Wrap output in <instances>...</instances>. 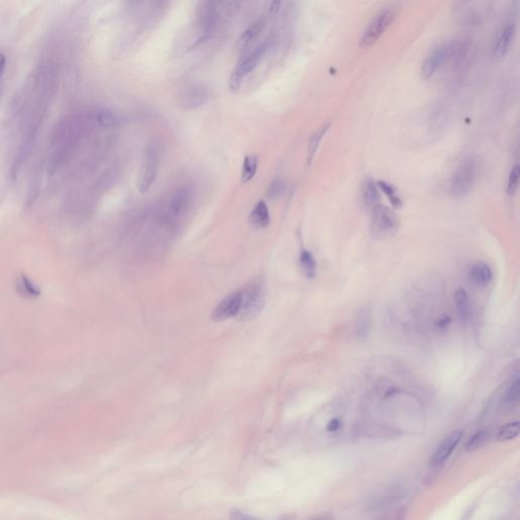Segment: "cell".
Returning a JSON list of instances; mask_svg holds the SVG:
<instances>
[{
  "label": "cell",
  "instance_id": "7402d4cb",
  "mask_svg": "<svg viewBox=\"0 0 520 520\" xmlns=\"http://www.w3.org/2000/svg\"><path fill=\"white\" fill-rule=\"evenodd\" d=\"M519 435V422H512L501 427L497 434V440L500 442L509 441Z\"/></svg>",
  "mask_w": 520,
  "mask_h": 520
},
{
  "label": "cell",
  "instance_id": "6da1fadb",
  "mask_svg": "<svg viewBox=\"0 0 520 520\" xmlns=\"http://www.w3.org/2000/svg\"><path fill=\"white\" fill-rule=\"evenodd\" d=\"M463 55L464 45L460 42H448L437 46L424 60L421 68L422 75L431 78L447 65L458 63Z\"/></svg>",
  "mask_w": 520,
  "mask_h": 520
},
{
  "label": "cell",
  "instance_id": "5bb4252c",
  "mask_svg": "<svg viewBox=\"0 0 520 520\" xmlns=\"http://www.w3.org/2000/svg\"><path fill=\"white\" fill-rule=\"evenodd\" d=\"M470 279L477 286H486L493 279V271L487 263L478 262L471 269Z\"/></svg>",
  "mask_w": 520,
  "mask_h": 520
},
{
  "label": "cell",
  "instance_id": "cb8c5ba5",
  "mask_svg": "<svg viewBox=\"0 0 520 520\" xmlns=\"http://www.w3.org/2000/svg\"><path fill=\"white\" fill-rule=\"evenodd\" d=\"M488 438V432L486 430H482L476 432L471 439L465 444V449L467 451H473L477 448H480L487 440Z\"/></svg>",
  "mask_w": 520,
  "mask_h": 520
},
{
  "label": "cell",
  "instance_id": "83f0119b",
  "mask_svg": "<svg viewBox=\"0 0 520 520\" xmlns=\"http://www.w3.org/2000/svg\"><path fill=\"white\" fill-rule=\"evenodd\" d=\"M519 394H520L519 379L516 378L512 382V384L509 387L507 394H506V402L509 404H515L519 400Z\"/></svg>",
  "mask_w": 520,
  "mask_h": 520
},
{
  "label": "cell",
  "instance_id": "e0dca14e",
  "mask_svg": "<svg viewBox=\"0 0 520 520\" xmlns=\"http://www.w3.org/2000/svg\"><path fill=\"white\" fill-rule=\"evenodd\" d=\"M454 303L461 321L467 322L471 316L470 299L467 291L462 288H459L454 294Z\"/></svg>",
  "mask_w": 520,
  "mask_h": 520
},
{
  "label": "cell",
  "instance_id": "f546056e",
  "mask_svg": "<svg viewBox=\"0 0 520 520\" xmlns=\"http://www.w3.org/2000/svg\"><path fill=\"white\" fill-rule=\"evenodd\" d=\"M284 0H270L269 2V15L271 17H277L284 4Z\"/></svg>",
  "mask_w": 520,
  "mask_h": 520
},
{
  "label": "cell",
  "instance_id": "3957f363",
  "mask_svg": "<svg viewBox=\"0 0 520 520\" xmlns=\"http://www.w3.org/2000/svg\"><path fill=\"white\" fill-rule=\"evenodd\" d=\"M396 13L398 6L394 4L383 7L366 26L360 40V46L362 48L373 46L393 23Z\"/></svg>",
  "mask_w": 520,
  "mask_h": 520
},
{
  "label": "cell",
  "instance_id": "d6a6232c",
  "mask_svg": "<svg viewBox=\"0 0 520 520\" xmlns=\"http://www.w3.org/2000/svg\"><path fill=\"white\" fill-rule=\"evenodd\" d=\"M4 68H5V57L3 54L0 52V76L2 75L3 71H4Z\"/></svg>",
  "mask_w": 520,
  "mask_h": 520
},
{
  "label": "cell",
  "instance_id": "8992f818",
  "mask_svg": "<svg viewBox=\"0 0 520 520\" xmlns=\"http://www.w3.org/2000/svg\"><path fill=\"white\" fill-rule=\"evenodd\" d=\"M160 156L158 148L155 145H148L143 154V161L138 177V188L141 193H145L154 184L158 168Z\"/></svg>",
  "mask_w": 520,
  "mask_h": 520
},
{
  "label": "cell",
  "instance_id": "484cf974",
  "mask_svg": "<svg viewBox=\"0 0 520 520\" xmlns=\"http://www.w3.org/2000/svg\"><path fill=\"white\" fill-rule=\"evenodd\" d=\"M519 177H520V168H519L518 164H515V165L512 167L509 177H508V184H507L508 194L513 195L516 192V190L518 188V184H519Z\"/></svg>",
  "mask_w": 520,
  "mask_h": 520
},
{
  "label": "cell",
  "instance_id": "7a4b0ae2",
  "mask_svg": "<svg viewBox=\"0 0 520 520\" xmlns=\"http://www.w3.org/2000/svg\"><path fill=\"white\" fill-rule=\"evenodd\" d=\"M482 160L471 154L462 159L451 179V191L455 197L468 195L482 173Z\"/></svg>",
  "mask_w": 520,
  "mask_h": 520
},
{
  "label": "cell",
  "instance_id": "277c9868",
  "mask_svg": "<svg viewBox=\"0 0 520 520\" xmlns=\"http://www.w3.org/2000/svg\"><path fill=\"white\" fill-rule=\"evenodd\" d=\"M265 305V290L261 282H254L247 289L243 290L241 309L238 318L248 321L257 317Z\"/></svg>",
  "mask_w": 520,
  "mask_h": 520
},
{
  "label": "cell",
  "instance_id": "4dcf8cb0",
  "mask_svg": "<svg viewBox=\"0 0 520 520\" xmlns=\"http://www.w3.org/2000/svg\"><path fill=\"white\" fill-rule=\"evenodd\" d=\"M450 322H451V318H450L449 316H443V317L439 318V319L437 320V322H436V328H437V331H446V330H447V327H448L449 324H450Z\"/></svg>",
  "mask_w": 520,
  "mask_h": 520
},
{
  "label": "cell",
  "instance_id": "30bf717a",
  "mask_svg": "<svg viewBox=\"0 0 520 520\" xmlns=\"http://www.w3.org/2000/svg\"><path fill=\"white\" fill-rule=\"evenodd\" d=\"M463 432L460 430L454 431L448 435L445 439L441 442V444L438 446L436 449L435 453L433 454V457L431 459V463L433 467L439 465L443 463L446 459L449 458V456L452 454L454 449L462 439Z\"/></svg>",
  "mask_w": 520,
  "mask_h": 520
},
{
  "label": "cell",
  "instance_id": "d4e9b609",
  "mask_svg": "<svg viewBox=\"0 0 520 520\" xmlns=\"http://www.w3.org/2000/svg\"><path fill=\"white\" fill-rule=\"evenodd\" d=\"M378 185L382 189L383 192L386 194V196L388 197L389 201L391 202V204L393 205L394 208H401L402 207V199L399 197L398 194H396V191H395L393 186L387 184L386 182H379Z\"/></svg>",
  "mask_w": 520,
  "mask_h": 520
},
{
  "label": "cell",
  "instance_id": "ffe728a7",
  "mask_svg": "<svg viewBox=\"0 0 520 520\" xmlns=\"http://www.w3.org/2000/svg\"><path fill=\"white\" fill-rule=\"evenodd\" d=\"M300 266L302 268L304 275L308 279H314L316 276L317 271V264L315 261V258L312 255V253L306 249H303L300 253Z\"/></svg>",
  "mask_w": 520,
  "mask_h": 520
},
{
  "label": "cell",
  "instance_id": "44dd1931",
  "mask_svg": "<svg viewBox=\"0 0 520 520\" xmlns=\"http://www.w3.org/2000/svg\"><path fill=\"white\" fill-rule=\"evenodd\" d=\"M258 166V159L256 156L249 155L246 156L243 162V167L241 172V182L242 183H248L251 181L257 171Z\"/></svg>",
  "mask_w": 520,
  "mask_h": 520
},
{
  "label": "cell",
  "instance_id": "1f68e13d",
  "mask_svg": "<svg viewBox=\"0 0 520 520\" xmlns=\"http://www.w3.org/2000/svg\"><path fill=\"white\" fill-rule=\"evenodd\" d=\"M339 427H340V421H339L338 419L334 418V419L331 420L330 423H328V425H327V431H328V432H331V433H332V432H336V431L339 429Z\"/></svg>",
  "mask_w": 520,
  "mask_h": 520
},
{
  "label": "cell",
  "instance_id": "d6986e66",
  "mask_svg": "<svg viewBox=\"0 0 520 520\" xmlns=\"http://www.w3.org/2000/svg\"><path fill=\"white\" fill-rule=\"evenodd\" d=\"M372 318L371 311L369 308H363L359 311L357 319H355V333L358 336H366L371 330Z\"/></svg>",
  "mask_w": 520,
  "mask_h": 520
},
{
  "label": "cell",
  "instance_id": "5b68a950",
  "mask_svg": "<svg viewBox=\"0 0 520 520\" xmlns=\"http://www.w3.org/2000/svg\"><path fill=\"white\" fill-rule=\"evenodd\" d=\"M370 230L371 234L376 239H389L399 230V220L393 211L384 205L378 204L373 209Z\"/></svg>",
  "mask_w": 520,
  "mask_h": 520
},
{
  "label": "cell",
  "instance_id": "8fae6325",
  "mask_svg": "<svg viewBox=\"0 0 520 520\" xmlns=\"http://www.w3.org/2000/svg\"><path fill=\"white\" fill-rule=\"evenodd\" d=\"M209 100V92L202 87H192L188 89L181 97L180 104L183 109H197L203 106Z\"/></svg>",
  "mask_w": 520,
  "mask_h": 520
},
{
  "label": "cell",
  "instance_id": "2e32d148",
  "mask_svg": "<svg viewBox=\"0 0 520 520\" xmlns=\"http://www.w3.org/2000/svg\"><path fill=\"white\" fill-rule=\"evenodd\" d=\"M331 127V123L330 122H326L324 123L323 125H321L319 127L318 130L315 131V133H314L312 135V138L309 142V145H308V152H307V163H308V166H310L314 158H315V155L317 153V149L323 140V138L325 136V134L327 133L328 129H330Z\"/></svg>",
  "mask_w": 520,
  "mask_h": 520
},
{
  "label": "cell",
  "instance_id": "9a60e30c",
  "mask_svg": "<svg viewBox=\"0 0 520 520\" xmlns=\"http://www.w3.org/2000/svg\"><path fill=\"white\" fill-rule=\"evenodd\" d=\"M362 197L366 207L374 209L380 201L377 185L371 179H366L362 184Z\"/></svg>",
  "mask_w": 520,
  "mask_h": 520
},
{
  "label": "cell",
  "instance_id": "52a82bcc",
  "mask_svg": "<svg viewBox=\"0 0 520 520\" xmlns=\"http://www.w3.org/2000/svg\"><path fill=\"white\" fill-rule=\"evenodd\" d=\"M267 48L268 43L264 42L261 45H259L257 48H255L249 55L243 60V62L237 67V70L232 73L230 77L229 87L231 91L238 92L240 90L243 77L255 70L259 62L263 58Z\"/></svg>",
  "mask_w": 520,
  "mask_h": 520
},
{
  "label": "cell",
  "instance_id": "9c48e42d",
  "mask_svg": "<svg viewBox=\"0 0 520 520\" xmlns=\"http://www.w3.org/2000/svg\"><path fill=\"white\" fill-rule=\"evenodd\" d=\"M516 35V24L513 23H508L498 33L494 44L492 47L493 57L496 59H502L506 56V54L510 50V47L513 43Z\"/></svg>",
  "mask_w": 520,
  "mask_h": 520
},
{
  "label": "cell",
  "instance_id": "603a6c76",
  "mask_svg": "<svg viewBox=\"0 0 520 520\" xmlns=\"http://www.w3.org/2000/svg\"><path fill=\"white\" fill-rule=\"evenodd\" d=\"M97 121L105 127H117L120 125V118L113 112L103 110L97 115Z\"/></svg>",
  "mask_w": 520,
  "mask_h": 520
},
{
  "label": "cell",
  "instance_id": "f1b7e54d",
  "mask_svg": "<svg viewBox=\"0 0 520 520\" xmlns=\"http://www.w3.org/2000/svg\"><path fill=\"white\" fill-rule=\"evenodd\" d=\"M21 286H22L23 291L25 293V295H28L30 297H37L40 295V290L38 286L33 282H31L29 279H26L25 277H23L22 282H21Z\"/></svg>",
  "mask_w": 520,
  "mask_h": 520
},
{
  "label": "cell",
  "instance_id": "ba28073f",
  "mask_svg": "<svg viewBox=\"0 0 520 520\" xmlns=\"http://www.w3.org/2000/svg\"><path fill=\"white\" fill-rule=\"evenodd\" d=\"M243 290L236 291L228 295L213 312L212 318L214 321H223L232 317H237L241 309Z\"/></svg>",
  "mask_w": 520,
  "mask_h": 520
},
{
  "label": "cell",
  "instance_id": "836d02e7",
  "mask_svg": "<svg viewBox=\"0 0 520 520\" xmlns=\"http://www.w3.org/2000/svg\"><path fill=\"white\" fill-rule=\"evenodd\" d=\"M233 1H238V0H233Z\"/></svg>",
  "mask_w": 520,
  "mask_h": 520
},
{
  "label": "cell",
  "instance_id": "4316f807",
  "mask_svg": "<svg viewBox=\"0 0 520 520\" xmlns=\"http://www.w3.org/2000/svg\"><path fill=\"white\" fill-rule=\"evenodd\" d=\"M284 191V183L283 180L278 179L273 181L268 190H267V197L269 199H277L279 198Z\"/></svg>",
  "mask_w": 520,
  "mask_h": 520
},
{
  "label": "cell",
  "instance_id": "7c38bea8",
  "mask_svg": "<svg viewBox=\"0 0 520 520\" xmlns=\"http://www.w3.org/2000/svg\"><path fill=\"white\" fill-rule=\"evenodd\" d=\"M189 198L190 196L188 190H186L185 188L177 190L168 203L167 214L165 216L167 220H173V218L179 215L180 213H182V211L185 209V207H187Z\"/></svg>",
  "mask_w": 520,
  "mask_h": 520
},
{
  "label": "cell",
  "instance_id": "4fadbf2b",
  "mask_svg": "<svg viewBox=\"0 0 520 520\" xmlns=\"http://www.w3.org/2000/svg\"><path fill=\"white\" fill-rule=\"evenodd\" d=\"M250 223L258 229L267 228L270 224V215L267 204L264 200H260L255 205L250 213Z\"/></svg>",
  "mask_w": 520,
  "mask_h": 520
},
{
  "label": "cell",
  "instance_id": "ac0fdd59",
  "mask_svg": "<svg viewBox=\"0 0 520 520\" xmlns=\"http://www.w3.org/2000/svg\"><path fill=\"white\" fill-rule=\"evenodd\" d=\"M264 26H265V21L262 18L254 21L249 25V28L246 29V31L241 36L240 41H239L240 47L244 48L247 45H249L255 38H257L260 34H261V32L264 29Z\"/></svg>",
  "mask_w": 520,
  "mask_h": 520
}]
</instances>
